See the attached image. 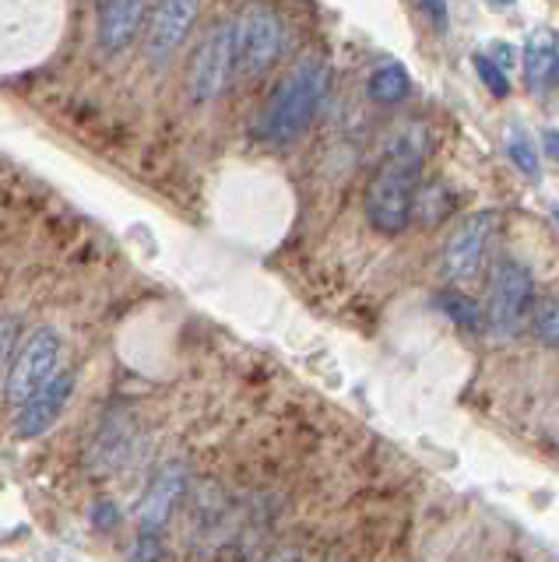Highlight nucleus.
<instances>
[{"label":"nucleus","instance_id":"393cba45","mask_svg":"<svg viewBox=\"0 0 559 562\" xmlns=\"http://www.w3.org/2000/svg\"><path fill=\"white\" fill-rule=\"evenodd\" d=\"M271 562H306V559L300 552H282V555H275Z\"/></svg>","mask_w":559,"mask_h":562},{"label":"nucleus","instance_id":"5701e85b","mask_svg":"<svg viewBox=\"0 0 559 562\" xmlns=\"http://www.w3.org/2000/svg\"><path fill=\"white\" fill-rule=\"evenodd\" d=\"M418 4H423V11H426V18L436 25V29H447V0H418Z\"/></svg>","mask_w":559,"mask_h":562},{"label":"nucleus","instance_id":"0eeeda50","mask_svg":"<svg viewBox=\"0 0 559 562\" xmlns=\"http://www.w3.org/2000/svg\"><path fill=\"white\" fill-rule=\"evenodd\" d=\"M500 218L496 211H476V215L461 218L450 228V236L444 243L440 268L450 281H471L489 257V246L496 243Z\"/></svg>","mask_w":559,"mask_h":562},{"label":"nucleus","instance_id":"f03ea898","mask_svg":"<svg viewBox=\"0 0 559 562\" xmlns=\"http://www.w3.org/2000/svg\"><path fill=\"white\" fill-rule=\"evenodd\" d=\"M327 88H331L327 64L317 57L300 60L286 75V81L275 88V95L268 99L265 113L257 120V134L265 140H278V145L300 137L313 123V116L321 113Z\"/></svg>","mask_w":559,"mask_h":562},{"label":"nucleus","instance_id":"ddd939ff","mask_svg":"<svg viewBox=\"0 0 559 562\" xmlns=\"http://www.w3.org/2000/svg\"><path fill=\"white\" fill-rule=\"evenodd\" d=\"M524 78H528L532 92H549L559 78V57H556V40L552 35H532L524 46Z\"/></svg>","mask_w":559,"mask_h":562},{"label":"nucleus","instance_id":"6ab92c4d","mask_svg":"<svg viewBox=\"0 0 559 562\" xmlns=\"http://www.w3.org/2000/svg\"><path fill=\"white\" fill-rule=\"evenodd\" d=\"M476 70H479L482 85H485L496 99H503L506 92H511V78H506V70H503V67L493 64V57H482V53H476Z\"/></svg>","mask_w":559,"mask_h":562},{"label":"nucleus","instance_id":"2eb2a0df","mask_svg":"<svg viewBox=\"0 0 559 562\" xmlns=\"http://www.w3.org/2000/svg\"><path fill=\"white\" fill-rule=\"evenodd\" d=\"M454 204H458V198H454V190H447L444 183H429L423 190H415L412 198V218L423 222V225H436L454 215Z\"/></svg>","mask_w":559,"mask_h":562},{"label":"nucleus","instance_id":"b1692460","mask_svg":"<svg viewBox=\"0 0 559 562\" xmlns=\"http://www.w3.org/2000/svg\"><path fill=\"white\" fill-rule=\"evenodd\" d=\"M493 49H500L493 64H496V67H503V70H511V64H514V53H511V49H514V46H506V43H496Z\"/></svg>","mask_w":559,"mask_h":562},{"label":"nucleus","instance_id":"f3484780","mask_svg":"<svg viewBox=\"0 0 559 562\" xmlns=\"http://www.w3.org/2000/svg\"><path fill=\"white\" fill-rule=\"evenodd\" d=\"M528 321H532V334L538 338V345L556 348V341H559V316H556V299H541L538 306H532Z\"/></svg>","mask_w":559,"mask_h":562},{"label":"nucleus","instance_id":"4be33fe9","mask_svg":"<svg viewBox=\"0 0 559 562\" xmlns=\"http://www.w3.org/2000/svg\"><path fill=\"white\" fill-rule=\"evenodd\" d=\"M89 517H92V524L99 527V531H110V527L120 524V509L113 503H96Z\"/></svg>","mask_w":559,"mask_h":562},{"label":"nucleus","instance_id":"aec40b11","mask_svg":"<svg viewBox=\"0 0 559 562\" xmlns=\"http://www.w3.org/2000/svg\"><path fill=\"white\" fill-rule=\"evenodd\" d=\"M163 555V541L159 535H152V531H142L134 541V549H131V562H159Z\"/></svg>","mask_w":559,"mask_h":562},{"label":"nucleus","instance_id":"412c9836","mask_svg":"<svg viewBox=\"0 0 559 562\" xmlns=\"http://www.w3.org/2000/svg\"><path fill=\"white\" fill-rule=\"evenodd\" d=\"M14 341H19V324H14L11 316H0V369L11 359Z\"/></svg>","mask_w":559,"mask_h":562},{"label":"nucleus","instance_id":"a211bd4d","mask_svg":"<svg viewBox=\"0 0 559 562\" xmlns=\"http://www.w3.org/2000/svg\"><path fill=\"white\" fill-rule=\"evenodd\" d=\"M506 155H511V162L524 172V176H538L541 172V162H538V151L535 145L524 134H511L506 137Z\"/></svg>","mask_w":559,"mask_h":562},{"label":"nucleus","instance_id":"39448f33","mask_svg":"<svg viewBox=\"0 0 559 562\" xmlns=\"http://www.w3.org/2000/svg\"><path fill=\"white\" fill-rule=\"evenodd\" d=\"M233 78V22L212 25L187 64V92L190 102L208 105L215 102Z\"/></svg>","mask_w":559,"mask_h":562},{"label":"nucleus","instance_id":"bb28decb","mask_svg":"<svg viewBox=\"0 0 559 562\" xmlns=\"http://www.w3.org/2000/svg\"><path fill=\"white\" fill-rule=\"evenodd\" d=\"M493 4H514V0H493Z\"/></svg>","mask_w":559,"mask_h":562},{"label":"nucleus","instance_id":"20e7f679","mask_svg":"<svg viewBox=\"0 0 559 562\" xmlns=\"http://www.w3.org/2000/svg\"><path fill=\"white\" fill-rule=\"evenodd\" d=\"M282 53V18L268 4H247L233 22V75L260 78Z\"/></svg>","mask_w":559,"mask_h":562},{"label":"nucleus","instance_id":"dca6fc26","mask_svg":"<svg viewBox=\"0 0 559 562\" xmlns=\"http://www.w3.org/2000/svg\"><path fill=\"white\" fill-rule=\"evenodd\" d=\"M436 306H440V313L447 316V321H454L461 330H468V334L482 330V310H479L476 299H468L465 292H458V289L436 292Z\"/></svg>","mask_w":559,"mask_h":562},{"label":"nucleus","instance_id":"1a4fd4ad","mask_svg":"<svg viewBox=\"0 0 559 562\" xmlns=\"http://www.w3.org/2000/svg\"><path fill=\"white\" fill-rule=\"evenodd\" d=\"M71 394H75V373H57L49 383H43L29 401L19 404V415H14V432H19L22 439H36L46 429H54V422L64 415Z\"/></svg>","mask_w":559,"mask_h":562},{"label":"nucleus","instance_id":"6e6552de","mask_svg":"<svg viewBox=\"0 0 559 562\" xmlns=\"http://www.w3.org/2000/svg\"><path fill=\"white\" fill-rule=\"evenodd\" d=\"M187 485H190V474L180 461H169L155 471V479L148 482L142 506H137V524L142 531L159 535L163 527L172 520V514L180 509L183 496H187Z\"/></svg>","mask_w":559,"mask_h":562},{"label":"nucleus","instance_id":"f8f14e48","mask_svg":"<svg viewBox=\"0 0 559 562\" xmlns=\"http://www.w3.org/2000/svg\"><path fill=\"white\" fill-rule=\"evenodd\" d=\"M127 450H131V422H127V415H110L96 436L89 461L96 471H113L127 457Z\"/></svg>","mask_w":559,"mask_h":562},{"label":"nucleus","instance_id":"423d86ee","mask_svg":"<svg viewBox=\"0 0 559 562\" xmlns=\"http://www.w3.org/2000/svg\"><path fill=\"white\" fill-rule=\"evenodd\" d=\"M60 366V338L54 327H36L29 338L11 351L8 369V401L22 404L40 391L43 383L57 376Z\"/></svg>","mask_w":559,"mask_h":562},{"label":"nucleus","instance_id":"9b49d317","mask_svg":"<svg viewBox=\"0 0 559 562\" xmlns=\"http://www.w3.org/2000/svg\"><path fill=\"white\" fill-rule=\"evenodd\" d=\"M145 22V0H99V46L124 53Z\"/></svg>","mask_w":559,"mask_h":562},{"label":"nucleus","instance_id":"4468645a","mask_svg":"<svg viewBox=\"0 0 559 562\" xmlns=\"http://www.w3.org/2000/svg\"><path fill=\"white\" fill-rule=\"evenodd\" d=\"M409 88H412L409 70L401 67L398 60H383L380 67H373L370 81H366V95H370L373 102H380V105H394V102H401L409 95Z\"/></svg>","mask_w":559,"mask_h":562},{"label":"nucleus","instance_id":"a878e982","mask_svg":"<svg viewBox=\"0 0 559 562\" xmlns=\"http://www.w3.org/2000/svg\"><path fill=\"white\" fill-rule=\"evenodd\" d=\"M546 140H549V155L556 158V131H549V137H546Z\"/></svg>","mask_w":559,"mask_h":562},{"label":"nucleus","instance_id":"9d476101","mask_svg":"<svg viewBox=\"0 0 559 562\" xmlns=\"http://www.w3.org/2000/svg\"><path fill=\"white\" fill-rule=\"evenodd\" d=\"M201 0H155L148 22V53L155 60H166L172 49H180L198 22Z\"/></svg>","mask_w":559,"mask_h":562},{"label":"nucleus","instance_id":"f257e3e1","mask_svg":"<svg viewBox=\"0 0 559 562\" xmlns=\"http://www.w3.org/2000/svg\"><path fill=\"white\" fill-rule=\"evenodd\" d=\"M423 172V145L412 137H401L391 151L380 158L370 187H366V215L383 236H398L412 225V198Z\"/></svg>","mask_w":559,"mask_h":562},{"label":"nucleus","instance_id":"7ed1b4c3","mask_svg":"<svg viewBox=\"0 0 559 562\" xmlns=\"http://www.w3.org/2000/svg\"><path fill=\"white\" fill-rule=\"evenodd\" d=\"M535 306V278L521 260H500L493 281H489V299H485V330L493 338L506 341L521 334L528 324V313Z\"/></svg>","mask_w":559,"mask_h":562}]
</instances>
